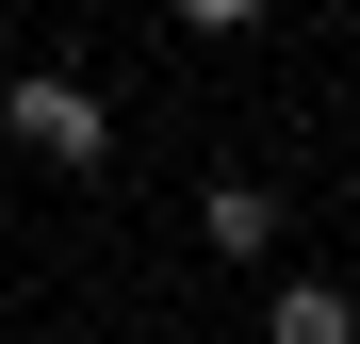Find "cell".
Returning <instances> with one entry per match:
<instances>
[{"instance_id": "obj_3", "label": "cell", "mask_w": 360, "mask_h": 344, "mask_svg": "<svg viewBox=\"0 0 360 344\" xmlns=\"http://www.w3.org/2000/svg\"><path fill=\"white\" fill-rule=\"evenodd\" d=\"M197 229H213L229 262H262V246H278V197H262V181H213V197H197Z\"/></svg>"}, {"instance_id": "obj_4", "label": "cell", "mask_w": 360, "mask_h": 344, "mask_svg": "<svg viewBox=\"0 0 360 344\" xmlns=\"http://www.w3.org/2000/svg\"><path fill=\"white\" fill-rule=\"evenodd\" d=\"M278 0H180V33H262Z\"/></svg>"}, {"instance_id": "obj_2", "label": "cell", "mask_w": 360, "mask_h": 344, "mask_svg": "<svg viewBox=\"0 0 360 344\" xmlns=\"http://www.w3.org/2000/svg\"><path fill=\"white\" fill-rule=\"evenodd\" d=\"M262 344H360V295H344V279H278V295H262Z\"/></svg>"}, {"instance_id": "obj_1", "label": "cell", "mask_w": 360, "mask_h": 344, "mask_svg": "<svg viewBox=\"0 0 360 344\" xmlns=\"http://www.w3.org/2000/svg\"><path fill=\"white\" fill-rule=\"evenodd\" d=\"M0 132H17L33 164H66V181L115 164V115H98V82H66V66H17V82H0Z\"/></svg>"}]
</instances>
